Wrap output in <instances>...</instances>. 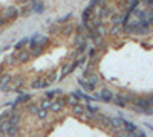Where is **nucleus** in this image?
I'll return each mask as SVG.
<instances>
[{
  "label": "nucleus",
  "instance_id": "obj_1",
  "mask_svg": "<svg viewBox=\"0 0 153 137\" xmlns=\"http://www.w3.org/2000/svg\"><path fill=\"white\" fill-rule=\"evenodd\" d=\"M133 99H135L133 95L118 93V95L113 96V101H112V102H115V105L120 107V108H124V107H127V104H129V102H133Z\"/></svg>",
  "mask_w": 153,
  "mask_h": 137
},
{
  "label": "nucleus",
  "instance_id": "obj_2",
  "mask_svg": "<svg viewBox=\"0 0 153 137\" xmlns=\"http://www.w3.org/2000/svg\"><path fill=\"white\" fill-rule=\"evenodd\" d=\"M20 15V9L17 6H8L5 11H3V17L8 20H16L17 17Z\"/></svg>",
  "mask_w": 153,
  "mask_h": 137
},
{
  "label": "nucleus",
  "instance_id": "obj_3",
  "mask_svg": "<svg viewBox=\"0 0 153 137\" xmlns=\"http://www.w3.org/2000/svg\"><path fill=\"white\" fill-rule=\"evenodd\" d=\"M66 107V99L63 97H57V101H52V105H51V111L52 113H60V111H63V108Z\"/></svg>",
  "mask_w": 153,
  "mask_h": 137
},
{
  "label": "nucleus",
  "instance_id": "obj_4",
  "mask_svg": "<svg viewBox=\"0 0 153 137\" xmlns=\"http://www.w3.org/2000/svg\"><path fill=\"white\" fill-rule=\"evenodd\" d=\"M29 6H31L32 12H35V14H43L45 9H46L45 3L40 2V0H31V2H29Z\"/></svg>",
  "mask_w": 153,
  "mask_h": 137
},
{
  "label": "nucleus",
  "instance_id": "obj_5",
  "mask_svg": "<svg viewBox=\"0 0 153 137\" xmlns=\"http://www.w3.org/2000/svg\"><path fill=\"white\" fill-rule=\"evenodd\" d=\"M51 85V82L48 79H34L31 82V89L34 90H40V89H48V87Z\"/></svg>",
  "mask_w": 153,
  "mask_h": 137
},
{
  "label": "nucleus",
  "instance_id": "obj_6",
  "mask_svg": "<svg viewBox=\"0 0 153 137\" xmlns=\"http://www.w3.org/2000/svg\"><path fill=\"white\" fill-rule=\"evenodd\" d=\"M113 93H112V90H109V89H103L100 92V101H103V102H112L113 101Z\"/></svg>",
  "mask_w": 153,
  "mask_h": 137
},
{
  "label": "nucleus",
  "instance_id": "obj_7",
  "mask_svg": "<svg viewBox=\"0 0 153 137\" xmlns=\"http://www.w3.org/2000/svg\"><path fill=\"white\" fill-rule=\"evenodd\" d=\"M32 56H31V52L29 51H20L19 53H17V63H20V64H25V63H28V61L31 59Z\"/></svg>",
  "mask_w": 153,
  "mask_h": 137
},
{
  "label": "nucleus",
  "instance_id": "obj_8",
  "mask_svg": "<svg viewBox=\"0 0 153 137\" xmlns=\"http://www.w3.org/2000/svg\"><path fill=\"white\" fill-rule=\"evenodd\" d=\"M123 117H110V130L117 131V130H121L123 128Z\"/></svg>",
  "mask_w": 153,
  "mask_h": 137
},
{
  "label": "nucleus",
  "instance_id": "obj_9",
  "mask_svg": "<svg viewBox=\"0 0 153 137\" xmlns=\"http://www.w3.org/2000/svg\"><path fill=\"white\" fill-rule=\"evenodd\" d=\"M123 18H124L123 14H120V12H113L112 17H110L112 26H123Z\"/></svg>",
  "mask_w": 153,
  "mask_h": 137
},
{
  "label": "nucleus",
  "instance_id": "obj_10",
  "mask_svg": "<svg viewBox=\"0 0 153 137\" xmlns=\"http://www.w3.org/2000/svg\"><path fill=\"white\" fill-rule=\"evenodd\" d=\"M6 119L9 120L11 125H19L20 120H22V114H20V113H17V111H11V114H9Z\"/></svg>",
  "mask_w": 153,
  "mask_h": 137
},
{
  "label": "nucleus",
  "instance_id": "obj_11",
  "mask_svg": "<svg viewBox=\"0 0 153 137\" xmlns=\"http://www.w3.org/2000/svg\"><path fill=\"white\" fill-rule=\"evenodd\" d=\"M72 114H74V116H76V117L84 116V114H86V107H84L83 104H78V105L72 107Z\"/></svg>",
  "mask_w": 153,
  "mask_h": 137
},
{
  "label": "nucleus",
  "instance_id": "obj_12",
  "mask_svg": "<svg viewBox=\"0 0 153 137\" xmlns=\"http://www.w3.org/2000/svg\"><path fill=\"white\" fill-rule=\"evenodd\" d=\"M132 15H135L136 18H138V21L139 20H147V15H149V12H147V9H133V12H132Z\"/></svg>",
  "mask_w": 153,
  "mask_h": 137
},
{
  "label": "nucleus",
  "instance_id": "obj_13",
  "mask_svg": "<svg viewBox=\"0 0 153 137\" xmlns=\"http://www.w3.org/2000/svg\"><path fill=\"white\" fill-rule=\"evenodd\" d=\"M123 130L126 133H133V131L138 130V127L135 125L133 122H130V120H123Z\"/></svg>",
  "mask_w": 153,
  "mask_h": 137
},
{
  "label": "nucleus",
  "instance_id": "obj_14",
  "mask_svg": "<svg viewBox=\"0 0 153 137\" xmlns=\"http://www.w3.org/2000/svg\"><path fill=\"white\" fill-rule=\"evenodd\" d=\"M9 127H11V123H9V120H8V119H3L2 122H0V137L6 136V133H8Z\"/></svg>",
  "mask_w": 153,
  "mask_h": 137
},
{
  "label": "nucleus",
  "instance_id": "obj_15",
  "mask_svg": "<svg viewBox=\"0 0 153 137\" xmlns=\"http://www.w3.org/2000/svg\"><path fill=\"white\" fill-rule=\"evenodd\" d=\"M78 84H80L81 89H84L86 92H95V87H94V85H91V84H89L84 78H80V79H78Z\"/></svg>",
  "mask_w": 153,
  "mask_h": 137
},
{
  "label": "nucleus",
  "instance_id": "obj_16",
  "mask_svg": "<svg viewBox=\"0 0 153 137\" xmlns=\"http://www.w3.org/2000/svg\"><path fill=\"white\" fill-rule=\"evenodd\" d=\"M20 134V127L19 125H11L8 133H6V137H19Z\"/></svg>",
  "mask_w": 153,
  "mask_h": 137
},
{
  "label": "nucleus",
  "instance_id": "obj_17",
  "mask_svg": "<svg viewBox=\"0 0 153 137\" xmlns=\"http://www.w3.org/2000/svg\"><path fill=\"white\" fill-rule=\"evenodd\" d=\"M91 14H92V8H84V11H83V14H81V21H83V24H87L89 23V18H91Z\"/></svg>",
  "mask_w": 153,
  "mask_h": 137
},
{
  "label": "nucleus",
  "instance_id": "obj_18",
  "mask_svg": "<svg viewBox=\"0 0 153 137\" xmlns=\"http://www.w3.org/2000/svg\"><path fill=\"white\" fill-rule=\"evenodd\" d=\"M86 81H87L89 84H91V85H94V87H97V84L100 82V76H98V75H97V73H91V75H89V76L86 78Z\"/></svg>",
  "mask_w": 153,
  "mask_h": 137
},
{
  "label": "nucleus",
  "instance_id": "obj_19",
  "mask_svg": "<svg viewBox=\"0 0 153 137\" xmlns=\"http://www.w3.org/2000/svg\"><path fill=\"white\" fill-rule=\"evenodd\" d=\"M28 43H29V38H28V37H25V38H22L20 41H17V43H16L14 49H16V51H19V52H20V51H23V47L26 46Z\"/></svg>",
  "mask_w": 153,
  "mask_h": 137
},
{
  "label": "nucleus",
  "instance_id": "obj_20",
  "mask_svg": "<svg viewBox=\"0 0 153 137\" xmlns=\"http://www.w3.org/2000/svg\"><path fill=\"white\" fill-rule=\"evenodd\" d=\"M11 81H12V76H11V75H9V73H3L2 76H0V87L11 84Z\"/></svg>",
  "mask_w": 153,
  "mask_h": 137
},
{
  "label": "nucleus",
  "instance_id": "obj_21",
  "mask_svg": "<svg viewBox=\"0 0 153 137\" xmlns=\"http://www.w3.org/2000/svg\"><path fill=\"white\" fill-rule=\"evenodd\" d=\"M97 113H100V108L97 107V105H86V114H89V116H94V114H97Z\"/></svg>",
  "mask_w": 153,
  "mask_h": 137
},
{
  "label": "nucleus",
  "instance_id": "obj_22",
  "mask_svg": "<svg viewBox=\"0 0 153 137\" xmlns=\"http://www.w3.org/2000/svg\"><path fill=\"white\" fill-rule=\"evenodd\" d=\"M49 43V38L46 35H40L38 37V40H37V47H42V49H45V46Z\"/></svg>",
  "mask_w": 153,
  "mask_h": 137
},
{
  "label": "nucleus",
  "instance_id": "obj_23",
  "mask_svg": "<svg viewBox=\"0 0 153 137\" xmlns=\"http://www.w3.org/2000/svg\"><path fill=\"white\" fill-rule=\"evenodd\" d=\"M51 105H52V101H51V99H42L40 101V104H38V107H40L42 110H48L49 111V108H51Z\"/></svg>",
  "mask_w": 153,
  "mask_h": 137
},
{
  "label": "nucleus",
  "instance_id": "obj_24",
  "mask_svg": "<svg viewBox=\"0 0 153 137\" xmlns=\"http://www.w3.org/2000/svg\"><path fill=\"white\" fill-rule=\"evenodd\" d=\"M57 95H61V90H60V89H55V90H49V92H46V93H45V97H46V99H51V101H52V99H54Z\"/></svg>",
  "mask_w": 153,
  "mask_h": 137
},
{
  "label": "nucleus",
  "instance_id": "obj_25",
  "mask_svg": "<svg viewBox=\"0 0 153 137\" xmlns=\"http://www.w3.org/2000/svg\"><path fill=\"white\" fill-rule=\"evenodd\" d=\"M66 104H69L71 107H75V105H78V104H81V102H80L74 95H69V96L66 97Z\"/></svg>",
  "mask_w": 153,
  "mask_h": 137
},
{
  "label": "nucleus",
  "instance_id": "obj_26",
  "mask_svg": "<svg viewBox=\"0 0 153 137\" xmlns=\"http://www.w3.org/2000/svg\"><path fill=\"white\" fill-rule=\"evenodd\" d=\"M26 110H28V113H29V114H35V116H37V113H38V110H40V107H38L37 104H28Z\"/></svg>",
  "mask_w": 153,
  "mask_h": 137
},
{
  "label": "nucleus",
  "instance_id": "obj_27",
  "mask_svg": "<svg viewBox=\"0 0 153 137\" xmlns=\"http://www.w3.org/2000/svg\"><path fill=\"white\" fill-rule=\"evenodd\" d=\"M100 127H101V128H109V127H110V117L104 114L103 119H101V122H100Z\"/></svg>",
  "mask_w": 153,
  "mask_h": 137
},
{
  "label": "nucleus",
  "instance_id": "obj_28",
  "mask_svg": "<svg viewBox=\"0 0 153 137\" xmlns=\"http://www.w3.org/2000/svg\"><path fill=\"white\" fill-rule=\"evenodd\" d=\"M48 113L49 111L48 110H38V113H37V117H38V120H46L48 119Z\"/></svg>",
  "mask_w": 153,
  "mask_h": 137
},
{
  "label": "nucleus",
  "instance_id": "obj_29",
  "mask_svg": "<svg viewBox=\"0 0 153 137\" xmlns=\"http://www.w3.org/2000/svg\"><path fill=\"white\" fill-rule=\"evenodd\" d=\"M32 12V9H31V6L29 5H25L22 9H20V15H25V17H28L29 14Z\"/></svg>",
  "mask_w": 153,
  "mask_h": 137
},
{
  "label": "nucleus",
  "instance_id": "obj_30",
  "mask_svg": "<svg viewBox=\"0 0 153 137\" xmlns=\"http://www.w3.org/2000/svg\"><path fill=\"white\" fill-rule=\"evenodd\" d=\"M106 34H107V29L104 26H100L98 29H95V35L97 37H101V38H103V37H106Z\"/></svg>",
  "mask_w": 153,
  "mask_h": 137
},
{
  "label": "nucleus",
  "instance_id": "obj_31",
  "mask_svg": "<svg viewBox=\"0 0 153 137\" xmlns=\"http://www.w3.org/2000/svg\"><path fill=\"white\" fill-rule=\"evenodd\" d=\"M16 63H17V55H16V53H12V55H9V56L6 58V64L14 66Z\"/></svg>",
  "mask_w": 153,
  "mask_h": 137
},
{
  "label": "nucleus",
  "instance_id": "obj_32",
  "mask_svg": "<svg viewBox=\"0 0 153 137\" xmlns=\"http://www.w3.org/2000/svg\"><path fill=\"white\" fill-rule=\"evenodd\" d=\"M31 52V56H40L43 52H45V49H42V47H35V49H32V51H29Z\"/></svg>",
  "mask_w": 153,
  "mask_h": 137
},
{
  "label": "nucleus",
  "instance_id": "obj_33",
  "mask_svg": "<svg viewBox=\"0 0 153 137\" xmlns=\"http://www.w3.org/2000/svg\"><path fill=\"white\" fill-rule=\"evenodd\" d=\"M72 15H74L72 12H68L66 15H63L61 18H58V20H57V23H58V24H65V23H66V21H68V20H69V18H71Z\"/></svg>",
  "mask_w": 153,
  "mask_h": 137
},
{
  "label": "nucleus",
  "instance_id": "obj_34",
  "mask_svg": "<svg viewBox=\"0 0 153 137\" xmlns=\"http://www.w3.org/2000/svg\"><path fill=\"white\" fill-rule=\"evenodd\" d=\"M83 43H84V37L78 34V35L75 37V46L78 47V46H80V44H83Z\"/></svg>",
  "mask_w": 153,
  "mask_h": 137
},
{
  "label": "nucleus",
  "instance_id": "obj_35",
  "mask_svg": "<svg viewBox=\"0 0 153 137\" xmlns=\"http://www.w3.org/2000/svg\"><path fill=\"white\" fill-rule=\"evenodd\" d=\"M72 31H74V28L71 26V24H68V26H65V28H63L61 34H63V35H69V34H72Z\"/></svg>",
  "mask_w": 153,
  "mask_h": 137
},
{
  "label": "nucleus",
  "instance_id": "obj_36",
  "mask_svg": "<svg viewBox=\"0 0 153 137\" xmlns=\"http://www.w3.org/2000/svg\"><path fill=\"white\" fill-rule=\"evenodd\" d=\"M86 47H87V44H86V41H84L83 44H80L78 47H76V53H83V52L86 51Z\"/></svg>",
  "mask_w": 153,
  "mask_h": 137
},
{
  "label": "nucleus",
  "instance_id": "obj_37",
  "mask_svg": "<svg viewBox=\"0 0 153 137\" xmlns=\"http://www.w3.org/2000/svg\"><path fill=\"white\" fill-rule=\"evenodd\" d=\"M115 136H117V137H127V133L121 128V130H117V131H115Z\"/></svg>",
  "mask_w": 153,
  "mask_h": 137
},
{
  "label": "nucleus",
  "instance_id": "obj_38",
  "mask_svg": "<svg viewBox=\"0 0 153 137\" xmlns=\"http://www.w3.org/2000/svg\"><path fill=\"white\" fill-rule=\"evenodd\" d=\"M120 31H121V26H112V29H110V35H117Z\"/></svg>",
  "mask_w": 153,
  "mask_h": 137
},
{
  "label": "nucleus",
  "instance_id": "obj_39",
  "mask_svg": "<svg viewBox=\"0 0 153 137\" xmlns=\"http://www.w3.org/2000/svg\"><path fill=\"white\" fill-rule=\"evenodd\" d=\"M97 55H98V51L94 47V49H91V51H89V56L91 58H97Z\"/></svg>",
  "mask_w": 153,
  "mask_h": 137
},
{
  "label": "nucleus",
  "instance_id": "obj_40",
  "mask_svg": "<svg viewBox=\"0 0 153 137\" xmlns=\"http://www.w3.org/2000/svg\"><path fill=\"white\" fill-rule=\"evenodd\" d=\"M57 78H58V73H57V72H54V73L51 75L49 78H48V81H49V82H54V81H55Z\"/></svg>",
  "mask_w": 153,
  "mask_h": 137
},
{
  "label": "nucleus",
  "instance_id": "obj_41",
  "mask_svg": "<svg viewBox=\"0 0 153 137\" xmlns=\"http://www.w3.org/2000/svg\"><path fill=\"white\" fill-rule=\"evenodd\" d=\"M101 3V0H91V3H89V8H95Z\"/></svg>",
  "mask_w": 153,
  "mask_h": 137
},
{
  "label": "nucleus",
  "instance_id": "obj_42",
  "mask_svg": "<svg viewBox=\"0 0 153 137\" xmlns=\"http://www.w3.org/2000/svg\"><path fill=\"white\" fill-rule=\"evenodd\" d=\"M147 21H149L150 26H153V11H150V12H149V15H147Z\"/></svg>",
  "mask_w": 153,
  "mask_h": 137
},
{
  "label": "nucleus",
  "instance_id": "obj_43",
  "mask_svg": "<svg viewBox=\"0 0 153 137\" xmlns=\"http://www.w3.org/2000/svg\"><path fill=\"white\" fill-rule=\"evenodd\" d=\"M5 24H6V18L0 14V26H5Z\"/></svg>",
  "mask_w": 153,
  "mask_h": 137
},
{
  "label": "nucleus",
  "instance_id": "obj_44",
  "mask_svg": "<svg viewBox=\"0 0 153 137\" xmlns=\"http://www.w3.org/2000/svg\"><path fill=\"white\" fill-rule=\"evenodd\" d=\"M143 2H144L146 5H149V6H153V0H143Z\"/></svg>",
  "mask_w": 153,
  "mask_h": 137
},
{
  "label": "nucleus",
  "instance_id": "obj_45",
  "mask_svg": "<svg viewBox=\"0 0 153 137\" xmlns=\"http://www.w3.org/2000/svg\"><path fill=\"white\" fill-rule=\"evenodd\" d=\"M19 2H20V3H23V5H26L28 2H31V0H19Z\"/></svg>",
  "mask_w": 153,
  "mask_h": 137
},
{
  "label": "nucleus",
  "instance_id": "obj_46",
  "mask_svg": "<svg viewBox=\"0 0 153 137\" xmlns=\"http://www.w3.org/2000/svg\"><path fill=\"white\" fill-rule=\"evenodd\" d=\"M146 127H149V128L153 131V125H152V123H146Z\"/></svg>",
  "mask_w": 153,
  "mask_h": 137
},
{
  "label": "nucleus",
  "instance_id": "obj_47",
  "mask_svg": "<svg viewBox=\"0 0 153 137\" xmlns=\"http://www.w3.org/2000/svg\"><path fill=\"white\" fill-rule=\"evenodd\" d=\"M3 120V117H2V114H0V122H2Z\"/></svg>",
  "mask_w": 153,
  "mask_h": 137
}]
</instances>
